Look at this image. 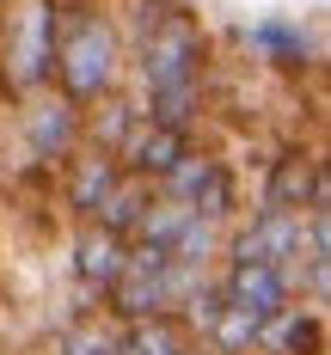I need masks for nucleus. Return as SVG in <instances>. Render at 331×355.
<instances>
[{
  "label": "nucleus",
  "instance_id": "2eb2a0df",
  "mask_svg": "<svg viewBox=\"0 0 331 355\" xmlns=\"http://www.w3.org/2000/svg\"><path fill=\"white\" fill-rule=\"evenodd\" d=\"M135 123H142L135 98H129V92H110V98H99L92 110H80V141L117 159V147L129 141V129H135Z\"/></svg>",
  "mask_w": 331,
  "mask_h": 355
},
{
  "label": "nucleus",
  "instance_id": "f257e3e1",
  "mask_svg": "<svg viewBox=\"0 0 331 355\" xmlns=\"http://www.w3.org/2000/svg\"><path fill=\"white\" fill-rule=\"evenodd\" d=\"M209 68H215V43L203 31V19L190 6H172L142 43H129L123 92L135 98L142 123L196 141V129L209 116Z\"/></svg>",
  "mask_w": 331,
  "mask_h": 355
},
{
  "label": "nucleus",
  "instance_id": "9b49d317",
  "mask_svg": "<svg viewBox=\"0 0 331 355\" xmlns=\"http://www.w3.org/2000/svg\"><path fill=\"white\" fill-rule=\"evenodd\" d=\"M215 282H221V300L233 306V313H246V319H276L282 306L294 300V288L282 270H270V263H221L215 270Z\"/></svg>",
  "mask_w": 331,
  "mask_h": 355
},
{
  "label": "nucleus",
  "instance_id": "423d86ee",
  "mask_svg": "<svg viewBox=\"0 0 331 355\" xmlns=\"http://www.w3.org/2000/svg\"><path fill=\"white\" fill-rule=\"evenodd\" d=\"M12 135H19V147H25V159H31L37 172H62L74 153H80V110L68 105V98H56V92H37L31 105L12 110Z\"/></svg>",
  "mask_w": 331,
  "mask_h": 355
},
{
  "label": "nucleus",
  "instance_id": "a211bd4d",
  "mask_svg": "<svg viewBox=\"0 0 331 355\" xmlns=\"http://www.w3.org/2000/svg\"><path fill=\"white\" fill-rule=\"evenodd\" d=\"M147 202H153V184H142V178H117V190L105 196V209L92 214L86 227H105V233H117V239H129L135 220L147 214Z\"/></svg>",
  "mask_w": 331,
  "mask_h": 355
},
{
  "label": "nucleus",
  "instance_id": "f8f14e48",
  "mask_svg": "<svg viewBox=\"0 0 331 355\" xmlns=\"http://www.w3.org/2000/svg\"><path fill=\"white\" fill-rule=\"evenodd\" d=\"M74 288H80V300H105L110 282L123 276V263H129V239H117L105 227H74Z\"/></svg>",
  "mask_w": 331,
  "mask_h": 355
},
{
  "label": "nucleus",
  "instance_id": "6e6552de",
  "mask_svg": "<svg viewBox=\"0 0 331 355\" xmlns=\"http://www.w3.org/2000/svg\"><path fill=\"white\" fill-rule=\"evenodd\" d=\"M300 220H307V214H270V209L239 214V220L227 227L221 263H270V270L289 276V263L300 257Z\"/></svg>",
  "mask_w": 331,
  "mask_h": 355
},
{
  "label": "nucleus",
  "instance_id": "1a4fd4ad",
  "mask_svg": "<svg viewBox=\"0 0 331 355\" xmlns=\"http://www.w3.org/2000/svg\"><path fill=\"white\" fill-rule=\"evenodd\" d=\"M239 43L276 73H307L319 62V37H313L307 19H294V12H264V19H252L239 31Z\"/></svg>",
  "mask_w": 331,
  "mask_h": 355
},
{
  "label": "nucleus",
  "instance_id": "20e7f679",
  "mask_svg": "<svg viewBox=\"0 0 331 355\" xmlns=\"http://www.w3.org/2000/svg\"><path fill=\"white\" fill-rule=\"evenodd\" d=\"M153 196H166V202H178V209L203 214V220H215V227H233L239 220V172L227 166V153H215V147H184V159L172 166V172L153 184Z\"/></svg>",
  "mask_w": 331,
  "mask_h": 355
},
{
  "label": "nucleus",
  "instance_id": "7ed1b4c3",
  "mask_svg": "<svg viewBox=\"0 0 331 355\" xmlns=\"http://www.w3.org/2000/svg\"><path fill=\"white\" fill-rule=\"evenodd\" d=\"M56 12L62 0H0V98L12 110L49 92Z\"/></svg>",
  "mask_w": 331,
  "mask_h": 355
},
{
  "label": "nucleus",
  "instance_id": "39448f33",
  "mask_svg": "<svg viewBox=\"0 0 331 355\" xmlns=\"http://www.w3.org/2000/svg\"><path fill=\"white\" fill-rule=\"evenodd\" d=\"M257 209H270V214H319V209H331L325 153H319V147H307V141H289L270 166H264Z\"/></svg>",
  "mask_w": 331,
  "mask_h": 355
},
{
  "label": "nucleus",
  "instance_id": "ddd939ff",
  "mask_svg": "<svg viewBox=\"0 0 331 355\" xmlns=\"http://www.w3.org/2000/svg\"><path fill=\"white\" fill-rule=\"evenodd\" d=\"M257 355H325V313L289 300L276 319L257 324Z\"/></svg>",
  "mask_w": 331,
  "mask_h": 355
},
{
  "label": "nucleus",
  "instance_id": "6ab92c4d",
  "mask_svg": "<svg viewBox=\"0 0 331 355\" xmlns=\"http://www.w3.org/2000/svg\"><path fill=\"white\" fill-rule=\"evenodd\" d=\"M184 349H190V337L172 313L166 319H135L117 331V355H184Z\"/></svg>",
  "mask_w": 331,
  "mask_h": 355
},
{
  "label": "nucleus",
  "instance_id": "dca6fc26",
  "mask_svg": "<svg viewBox=\"0 0 331 355\" xmlns=\"http://www.w3.org/2000/svg\"><path fill=\"white\" fill-rule=\"evenodd\" d=\"M221 251H227V227H215V220H203V214H190L184 220V233L172 239V263H184V270H203V276H215L221 270Z\"/></svg>",
  "mask_w": 331,
  "mask_h": 355
},
{
  "label": "nucleus",
  "instance_id": "4468645a",
  "mask_svg": "<svg viewBox=\"0 0 331 355\" xmlns=\"http://www.w3.org/2000/svg\"><path fill=\"white\" fill-rule=\"evenodd\" d=\"M184 147H190V135H172V129L135 123V129H129V141L117 147V166H123V178L160 184V178H166V172H172V166L184 159Z\"/></svg>",
  "mask_w": 331,
  "mask_h": 355
},
{
  "label": "nucleus",
  "instance_id": "f3484780",
  "mask_svg": "<svg viewBox=\"0 0 331 355\" xmlns=\"http://www.w3.org/2000/svg\"><path fill=\"white\" fill-rule=\"evenodd\" d=\"M117 331H123V324L110 319L105 306L74 313V319L56 331V355H117Z\"/></svg>",
  "mask_w": 331,
  "mask_h": 355
},
{
  "label": "nucleus",
  "instance_id": "f03ea898",
  "mask_svg": "<svg viewBox=\"0 0 331 355\" xmlns=\"http://www.w3.org/2000/svg\"><path fill=\"white\" fill-rule=\"evenodd\" d=\"M129 43L117 31V0H62L56 12V55H49V92L74 110L123 92Z\"/></svg>",
  "mask_w": 331,
  "mask_h": 355
},
{
  "label": "nucleus",
  "instance_id": "412c9836",
  "mask_svg": "<svg viewBox=\"0 0 331 355\" xmlns=\"http://www.w3.org/2000/svg\"><path fill=\"white\" fill-rule=\"evenodd\" d=\"M184 355H215V349H203V343H190V349H184Z\"/></svg>",
  "mask_w": 331,
  "mask_h": 355
},
{
  "label": "nucleus",
  "instance_id": "9d476101",
  "mask_svg": "<svg viewBox=\"0 0 331 355\" xmlns=\"http://www.w3.org/2000/svg\"><path fill=\"white\" fill-rule=\"evenodd\" d=\"M117 178H123V166H117L110 153H99V147H80L68 166L56 172V190H62V209H68L74 227H86L92 214L105 209V196L117 190Z\"/></svg>",
  "mask_w": 331,
  "mask_h": 355
},
{
  "label": "nucleus",
  "instance_id": "0eeeda50",
  "mask_svg": "<svg viewBox=\"0 0 331 355\" xmlns=\"http://www.w3.org/2000/svg\"><path fill=\"white\" fill-rule=\"evenodd\" d=\"M105 313L117 324L166 319V313H172V257L153 251V245H129V263H123V276H117L110 294H105Z\"/></svg>",
  "mask_w": 331,
  "mask_h": 355
},
{
  "label": "nucleus",
  "instance_id": "aec40b11",
  "mask_svg": "<svg viewBox=\"0 0 331 355\" xmlns=\"http://www.w3.org/2000/svg\"><path fill=\"white\" fill-rule=\"evenodd\" d=\"M184 220H190V209H178V202H166V196H153V202H147V214L135 220V233H129V245H153V251H172V239L184 233Z\"/></svg>",
  "mask_w": 331,
  "mask_h": 355
}]
</instances>
